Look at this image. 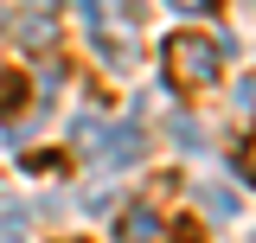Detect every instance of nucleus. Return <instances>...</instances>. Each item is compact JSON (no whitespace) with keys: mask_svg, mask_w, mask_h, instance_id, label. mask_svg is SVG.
Listing matches in <instances>:
<instances>
[{"mask_svg":"<svg viewBox=\"0 0 256 243\" xmlns=\"http://www.w3.org/2000/svg\"><path fill=\"white\" fill-rule=\"evenodd\" d=\"M77 13H84V26H90V45L109 64H134V38H116V26L102 20V0H77Z\"/></svg>","mask_w":256,"mask_h":243,"instance_id":"obj_2","label":"nucleus"},{"mask_svg":"<svg viewBox=\"0 0 256 243\" xmlns=\"http://www.w3.org/2000/svg\"><path fill=\"white\" fill-rule=\"evenodd\" d=\"M20 109H26V77L6 70V77H0V122H13Z\"/></svg>","mask_w":256,"mask_h":243,"instance_id":"obj_4","label":"nucleus"},{"mask_svg":"<svg viewBox=\"0 0 256 243\" xmlns=\"http://www.w3.org/2000/svg\"><path fill=\"white\" fill-rule=\"evenodd\" d=\"M141 148H148V141H141L134 128H116V134L102 141V154H109V160H134V154H141Z\"/></svg>","mask_w":256,"mask_h":243,"instance_id":"obj_5","label":"nucleus"},{"mask_svg":"<svg viewBox=\"0 0 256 243\" xmlns=\"http://www.w3.org/2000/svg\"><path fill=\"white\" fill-rule=\"evenodd\" d=\"M32 6H52V0H32Z\"/></svg>","mask_w":256,"mask_h":243,"instance_id":"obj_8","label":"nucleus"},{"mask_svg":"<svg viewBox=\"0 0 256 243\" xmlns=\"http://www.w3.org/2000/svg\"><path fill=\"white\" fill-rule=\"evenodd\" d=\"M166 230H160V212L154 205H128L122 218H116V243H160Z\"/></svg>","mask_w":256,"mask_h":243,"instance_id":"obj_3","label":"nucleus"},{"mask_svg":"<svg viewBox=\"0 0 256 243\" xmlns=\"http://www.w3.org/2000/svg\"><path fill=\"white\" fill-rule=\"evenodd\" d=\"M244 109H256V77H250V84H244Z\"/></svg>","mask_w":256,"mask_h":243,"instance_id":"obj_7","label":"nucleus"},{"mask_svg":"<svg viewBox=\"0 0 256 243\" xmlns=\"http://www.w3.org/2000/svg\"><path fill=\"white\" fill-rule=\"evenodd\" d=\"M218 70H224V38H212V32H173L166 38V84L212 90Z\"/></svg>","mask_w":256,"mask_h":243,"instance_id":"obj_1","label":"nucleus"},{"mask_svg":"<svg viewBox=\"0 0 256 243\" xmlns=\"http://www.w3.org/2000/svg\"><path fill=\"white\" fill-rule=\"evenodd\" d=\"M166 237H173V243H205V237H198V224H192V218H180V224H173Z\"/></svg>","mask_w":256,"mask_h":243,"instance_id":"obj_6","label":"nucleus"}]
</instances>
